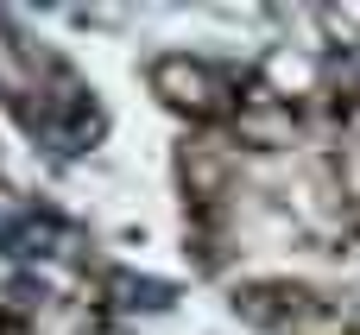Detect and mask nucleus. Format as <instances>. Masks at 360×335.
<instances>
[{
    "label": "nucleus",
    "mask_w": 360,
    "mask_h": 335,
    "mask_svg": "<svg viewBox=\"0 0 360 335\" xmlns=\"http://www.w3.org/2000/svg\"><path fill=\"white\" fill-rule=\"evenodd\" d=\"M114 298H120V310H165L177 291H171L165 279H133V272H120V279H114Z\"/></svg>",
    "instance_id": "obj_3"
},
{
    "label": "nucleus",
    "mask_w": 360,
    "mask_h": 335,
    "mask_svg": "<svg viewBox=\"0 0 360 335\" xmlns=\"http://www.w3.org/2000/svg\"><path fill=\"white\" fill-rule=\"evenodd\" d=\"M25 127H32L57 158H70V152H82V146L101 133V114H95L89 95H57V101H44V108H25Z\"/></svg>",
    "instance_id": "obj_1"
},
{
    "label": "nucleus",
    "mask_w": 360,
    "mask_h": 335,
    "mask_svg": "<svg viewBox=\"0 0 360 335\" xmlns=\"http://www.w3.org/2000/svg\"><path fill=\"white\" fill-rule=\"evenodd\" d=\"M0 247L13 260H57V253L76 247V228L63 215H51V209H19V222L0 234Z\"/></svg>",
    "instance_id": "obj_2"
}]
</instances>
